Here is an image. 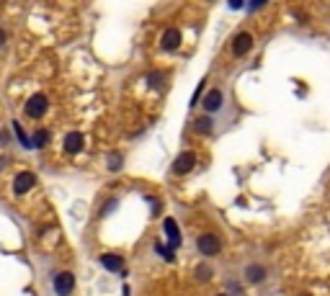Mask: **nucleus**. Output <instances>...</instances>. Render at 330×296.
<instances>
[{
  "label": "nucleus",
  "mask_w": 330,
  "mask_h": 296,
  "mask_svg": "<svg viewBox=\"0 0 330 296\" xmlns=\"http://www.w3.org/2000/svg\"><path fill=\"white\" fill-rule=\"evenodd\" d=\"M196 250L204 255V258H214L222 252V240L214 234V232H204L196 237Z\"/></svg>",
  "instance_id": "f257e3e1"
},
{
  "label": "nucleus",
  "mask_w": 330,
  "mask_h": 296,
  "mask_svg": "<svg viewBox=\"0 0 330 296\" xmlns=\"http://www.w3.org/2000/svg\"><path fill=\"white\" fill-rule=\"evenodd\" d=\"M47 108H49V98H47L44 93H36V95H31V98L26 101L24 113H26L29 119H42V116L47 113Z\"/></svg>",
  "instance_id": "f03ea898"
},
{
  "label": "nucleus",
  "mask_w": 330,
  "mask_h": 296,
  "mask_svg": "<svg viewBox=\"0 0 330 296\" xmlns=\"http://www.w3.org/2000/svg\"><path fill=\"white\" fill-rule=\"evenodd\" d=\"M253 44H255L253 34H250V31H240V34H235V39H232L230 49H232V54H235V57H245V54L253 49Z\"/></svg>",
  "instance_id": "7ed1b4c3"
},
{
  "label": "nucleus",
  "mask_w": 330,
  "mask_h": 296,
  "mask_svg": "<svg viewBox=\"0 0 330 296\" xmlns=\"http://www.w3.org/2000/svg\"><path fill=\"white\" fill-rule=\"evenodd\" d=\"M75 291V275L70 270H60L54 275V293L57 296H70Z\"/></svg>",
  "instance_id": "20e7f679"
},
{
  "label": "nucleus",
  "mask_w": 330,
  "mask_h": 296,
  "mask_svg": "<svg viewBox=\"0 0 330 296\" xmlns=\"http://www.w3.org/2000/svg\"><path fill=\"white\" fill-rule=\"evenodd\" d=\"M194 165H196V152H191V150H186V152H181L176 160H173V173L176 175H186V173H191L194 170Z\"/></svg>",
  "instance_id": "39448f33"
},
{
  "label": "nucleus",
  "mask_w": 330,
  "mask_h": 296,
  "mask_svg": "<svg viewBox=\"0 0 330 296\" xmlns=\"http://www.w3.org/2000/svg\"><path fill=\"white\" fill-rule=\"evenodd\" d=\"M222 103H225V93H222L219 88H212V90L204 95V101H201V106H204V113H207V116H212L214 111H219V108H222Z\"/></svg>",
  "instance_id": "423d86ee"
},
{
  "label": "nucleus",
  "mask_w": 330,
  "mask_h": 296,
  "mask_svg": "<svg viewBox=\"0 0 330 296\" xmlns=\"http://www.w3.org/2000/svg\"><path fill=\"white\" fill-rule=\"evenodd\" d=\"M162 232H165V237H168V247L171 250H176L181 245V229H178V224H176L173 216H165L162 219Z\"/></svg>",
  "instance_id": "0eeeda50"
},
{
  "label": "nucleus",
  "mask_w": 330,
  "mask_h": 296,
  "mask_svg": "<svg viewBox=\"0 0 330 296\" xmlns=\"http://www.w3.org/2000/svg\"><path fill=\"white\" fill-rule=\"evenodd\" d=\"M34 186H36V175H34V173H29V170H24V173H19V175L13 178V191H16L19 196L29 193Z\"/></svg>",
  "instance_id": "6e6552de"
},
{
  "label": "nucleus",
  "mask_w": 330,
  "mask_h": 296,
  "mask_svg": "<svg viewBox=\"0 0 330 296\" xmlns=\"http://www.w3.org/2000/svg\"><path fill=\"white\" fill-rule=\"evenodd\" d=\"M98 260H101V265H103L106 270L126 275V268H124V258H121V255H114V252H103Z\"/></svg>",
  "instance_id": "1a4fd4ad"
},
{
  "label": "nucleus",
  "mask_w": 330,
  "mask_h": 296,
  "mask_svg": "<svg viewBox=\"0 0 330 296\" xmlns=\"http://www.w3.org/2000/svg\"><path fill=\"white\" fill-rule=\"evenodd\" d=\"M181 31L178 29H165L162 31V39H160V47L165 49V52H176L178 47H181Z\"/></svg>",
  "instance_id": "9d476101"
},
{
  "label": "nucleus",
  "mask_w": 330,
  "mask_h": 296,
  "mask_svg": "<svg viewBox=\"0 0 330 296\" xmlns=\"http://www.w3.org/2000/svg\"><path fill=\"white\" fill-rule=\"evenodd\" d=\"M83 147H85V136H83L80 131H70V134L65 136V152H67V155L83 152Z\"/></svg>",
  "instance_id": "9b49d317"
},
{
  "label": "nucleus",
  "mask_w": 330,
  "mask_h": 296,
  "mask_svg": "<svg viewBox=\"0 0 330 296\" xmlns=\"http://www.w3.org/2000/svg\"><path fill=\"white\" fill-rule=\"evenodd\" d=\"M266 275H268V270H266L263 265H248V268H245L248 283H261V281H266Z\"/></svg>",
  "instance_id": "f8f14e48"
},
{
  "label": "nucleus",
  "mask_w": 330,
  "mask_h": 296,
  "mask_svg": "<svg viewBox=\"0 0 330 296\" xmlns=\"http://www.w3.org/2000/svg\"><path fill=\"white\" fill-rule=\"evenodd\" d=\"M194 131H196V134H212V131H214V119L207 116V113L199 116V119L194 121Z\"/></svg>",
  "instance_id": "ddd939ff"
},
{
  "label": "nucleus",
  "mask_w": 330,
  "mask_h": 296,
  "mask_svg": "<svg viewBox=\"0 0 330 296\" xmlns=\"http://www.w3.org/2000/svg\"><path fill=\"white\" fill-rule=\"evenodd\" d=\"M49 144V131L47 129H36L34 136H31V150H44Z\"/></svg>",
  "instance_id": "4468645a"
},
{
  "label": "nucleus",
  "mask_w": 330,
  "mask_h": 296,
  "mask_svg": "<svg viewBox=\"0 0 330 296\" xmlns=\"http://www.w3.org/2000/svg\"><path fill=\"white\" fill-rule=\"evenodd\" d=\"M13 131H16V136H19L21 147H26V150H31V136H26V131H24V126H21L19 121H13Z\"/></svg>",
  "instance_id": "2eb2a0df"
},
{
  "label": "nucleus",
  "mask_w": 330,
  "mask_h": 296,
  "mask_svg": "<svg viewBox=\"0 0 330 296\" xmlns=\"http://www.w3.org/2000/svg\"><path fill=\"white\" fill-rule=\"evenodd\" d=\"M121 165H124V155L121 152H111L108 155V170L116 173V170H121Z\"/></svg>",
  "instance_id": "dca6fc26"
},
{
  "label": "nucleus",
  "mask_w": 330,
  "mask_h": 296,
  "mask_svg": "<svg viewBox=\"0 0 330 296\" xmlns=\"http://www.w3.org/2000/svg\"><path fill=\"white\" fill-rule=\"evenodd\" d=\"M212 278V265L209 263H201V265H196V281H209Z\"/></svg>",
  "instance_id": "f3484780"
},
{
  "label": "nucleus",
  "mask_w": 330,
  "mask_h": 296,
  "mask_svg": "<svg viewBox=\"0 0 330 296\" xmlns=\"http://www.w3.org/2000/svg\"><path fill=\"white\" fill-rule=\"evenodd\" d=\"M162 80H165V72H160V70H155V72H150V75H147L150 88H162Z\"/></svg>",
  "instance_id": "a211bd4d"
},
{
  "label": "nucleus",
  "mask_w": 330,
  "mask_h": 296,
  "mask_svg": "<svg viewBox=\"0 0 330 296\" xmlns=\"http://www.w3.org/2000/svg\"><path fill=\"white\" fill-rule=\"evenodd\" d=\"M155 250H157V255H162V258L168 260V263H173V258H176V255H173V250H171L168 245H162V242H155Z\"/></svg>",
  "instance_id": "6ab92c4d"
},
{
  "label": "nucleus",
  "mask_w": 330,
  "mask_h": 296,
  "mask_svg": "<svg viewBox=\"0 0 330 296\" xmlns=\"http://www.w3.org/2000/svg\"><path fill=\"white\" fill-rule=\"evenodd\" d=\"M204 83H207V80H201V83H199V88H196V93H194V98H191V106H196V103H199V98H201V90H204Z\"/></svg>",
  "instance_id": "aec40b11"
},
{
  "label": "nucleus",
  "mask_w": 330,
  "mask_h": 296,
  "mask_svg": "<svg viewBox=\"0 0 330 296\" xmlns=\"http://www.w3.org/2000/svg\"><path fill=\"white\" fill-rule=\"evenodd\" d=\"M6 42H8V31L0 29V47H6Z\"/></svg>",
  "instance_id": "412c9836"
},
{
  "label": "nucleus",
  "mask_w": 330,
  "mask_h": 296,
  "mask_svg": "<svg viewBox=\"0 0 330 296\" xmlns=\"http://www.w3.org/2000/svg\"><path fill=\"white\" fill-rule=\"evenodd\" d=\"M299 296H309V293H299Z\"/></svg>",
  "instance_id": "4be33fe9"
},
{
  "label": "nucleus",
  "mask_w": 330,
  "mask_h": 296,
  "mask_svg": "<svg viewBox=\"0 0 330 296\" xmlns=\"http://www.w3.org/2000/svg\"><path fill=\"white\" fill-rule=\"evenodd\" d=\"M217 296H227V293H217Z\"/></svg>",
  "instance_id": "5701e85b"
}]
</instances>
